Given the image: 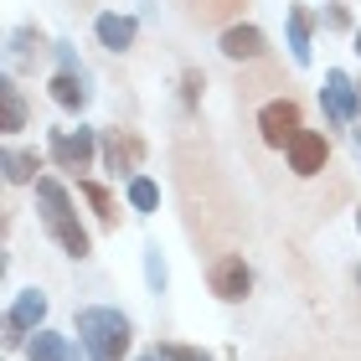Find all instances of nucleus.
Wrapping results in <instances>:
<instances>
[{
    "mask_svg": "<svg viewBox=\"0 0 361 361\" xmlns=\"http://www.w3.org/2000/svg\"><path fill=\"white\" fill-rule=\"evenodd\" d=\"M37 207H42V227H47V238L57 243L68 258H83L93 253V238H88V227L78 222V212H73V196H68V186H62L57 176H42L37 180Z\"/></svg>",
    "mask_w": 361,
    "mask_h": 361,
    "instance_id": "1",
    "label": "nucleus"
},
{
    "mask_svg": "<svg viewBox=\"0 0 361 361\" xmlns=\"http://www.w3.org/2000/svg\"><path fill=\"white\" fill-rule=\"evenodd\" d=\"M129 341H135V325H129L124 310H114V305H83L78 310V346L93 361H124Z\"/></svg>",
    "mask_w": 361,
    "mask_h": 361,
    "instance_id": "2",
    "label": "nucleus"
},
{
    "mask_svg": "<svg viewBox=\"0 0 361 361\" xmlns=\"http://www.w3.org/2000/svg\"><path fill=\"white\" fill-rule=\"evenodd\" d=\"M47 155H52V166L57 171H73L78 180H83V171H93V160H98V135L93 129H52L47 135Z\"/></svg>",
    "mask_w": 361,
    "mask_h": 361,
    "instance_id": "3",
    "label": "nucleus"
},
{
    "mask_svg": "<svg viewBox=\"0 0 361 361\" xmlns=\"http://www.w3.org/2000/svg\"><path fill=\"white\" fill-rule=\"evenodd\" d=\"M258 135H264L269 150H289L294 140L305 135V109L294 104V98H269L264 109H258Z\"/></svg>",
    "mask_w": 361,
    "mask_h": 361,
    "instance_id": "4",
    "label": "nucleus"
},
{
    "mask_svg": "<svg viewBox=\"0 0 361 361\" xmlns=\"http://www.w3.org/2000/svg\"><path fill=\"white\" fill-rule=\"evenodd\" d=\"M207 284H212V294H217L222 305H243L253 294L248 258H243V253H217V258H212V269H207Z\"/></svg>",
    "mask_w": 361,
    "mask_h": 361,
    "instance_id": "5",
    "label": "nucleus"
},
{
    "mask_svg": "<svg viewBox=\"0 0 361 361\" xmlns=\"http://www.w3.org/2000/svg\"><path fill=\"white\" fill-rule=\"evenodd\" d=\"M37 331H47V294L42 289H21L16 305L6 310V351L26 346Z\"/></svg>",
    "mask_w": 361,
    "mask_h": 361,
    "instance_id": "6",
    "label": "nucleus"
},
{
    "mask_svg": "<svg viewBox=\"0 0 361 361\" xmlns=\"http://www.w3.org/2000/svg\"><path fill=\"white\" fill-rule=\"evenodd\" d=\"M98 155H104V171L109 176L135 180L140 176V160H145V140L135 135V129H104V135H98Z\"/></svg>",
    "mask_w": 361,
    "mask_h": 361,
    "instance_id": "7",
    "label": "nucleus"
},
{
    "mask_svg": "<svg viewBox=\"0 0 361 361\" xmlns=\"http://www.w3.org/2000/svg\"><path fill=\"white\" fill-rule=\"evenodd\" d=\"M320 104H325V119H331L336 129H346V124H356L361 119V88L351 83L341 68H331L325 73V88H320Z\"/></svg>",
    "mask_w": 361,
    "mask_h": 361,
    "instance_id": "8",
    "label": "nucleus"
},
{
    "mask_svg": "<svg viewBox=\"0 0 361 361\" xmlns=\"http://www.w3.org/2000/svg\"><path fill=\"white\" fill-rule=\"evenodd\" d=\"M289 171L300 176V180H310V176H320V171H331V140L320 135V129H305L300 140L289 145Z\"/></svg>",
    "mask_w": 361,
    "mask_h": 361,
    "instance_id": "9",
    "label": "nucleus"
},
{
    "mask_svg": "<svg viewBox=\"0 0 361 361\" xmlns=\"http://www.w3.org/2000/svg\"><path fill=\"white\" fill-rule=\"evenodd\" d=\"M217 47H222V57H227V62H264V57H269V37H264V31H258L253 21L222 26Z\"/></svg>",
    "mask_w": 361,
    "mask_h": 361,
    "instance_id": "10",
    "label": "nucleus"
},
{
    "mask_svg": "<svg viewBox=\"0 0 361 361\" xmlns=\"http://www.w3.org/2000/svg\"><path fill=\"white\" fill-rule=\"evenodd\" d=\"M93 37H98L104 52H129L135 37H140V21H135V16H124V11H98L93 16Z\"/></svg>",
    "mask_w": 361,
    "mask_h": 361,
    "instance_id": "11",
    "label": "nucleus"
},
{
    "mask_svg": "<svg viewBox=\"0 0 361 361\" xmlns=\"http://www.w3.org/2000/svg\"><path fill=\"white\" fill-rule=\"evenodd\" d=\"M284 31H289V57H294V68H310V57H315V21H310V11L305 6H289L284 16Z\"/></svg>",
    "mask_w": 361,
    "mask_h": 361,
    "instance_id": "12",
    "label": "nucleus"
},
{
    "mask_svg": "<svg viewBox=\"0 0 361 361\" xmlns=\"http://www.w3.org/2000/svg\"><path fill=\"white\" fill-rule=\"evenodd\" d=\"M26 93L16 88V78L11 73H0V135H21L26 129Z\"/></svg>",
    "mask_w": 361,
    "mask_h": 361,
    "instance_id": "13",
    "label": "nucleus"
},
{
    "mask_svg": "<svg viewBox=\"0 0 361 361\" xmlns=\"http://www.w3.org/2000/svg\"><path fill=\"white\" fill-rule=\"evenodd\" d=\"M0 171H6V186H37V171H42V155L37 150H16L6 145V155H0Z\"/></svg>",
    "mask_w": 361,
    "mask_h": 361,
    "instance_id": "14",
    "label": "nucleus"
},
{
    "mask_svg": "<svg viewBox=\"0 0 361 361\" xmlns=\"http://www.w3.org/2000/svg\"><path fill=\"white\" fill-rule=\"evenodd\" d=\"M47 93H52L57 109L68 114H83L88 109V88H83V73H52V83H47Z\"/></svg>",
    "mask_w": 361,
    "mask_h": 361,
    "instance_id": "15",
    "label": "nucleus"
},
{
    "mask_svg": "<svg viewBox=\"0 0 361 361\" xmlns=\"http://www.w3.org/2000/svg\"><path fill=\"white\" fill-rule=\"evenodd\" d=\"M78 191H83L88 207L98 212V227H109V233H114V227H119V202H114V191L104 186V180H93V176L78 180Z\"/></svg>",
    "mask_w": 361,
    "mask_h": 361,
    "instance_id": "16",
    "label": "nucleus"
},
{
    "mask_svg": "<svg viewBox=\"0 0 361 361\" xmlns=\"http://www.w3.org/2000/svg\"><path fill=\"white\" fill-rule=\"evenodd\" d=\"M68 336H57V331H37L26 341V361H68Z\"/></svg>",
    "mask_w": 361,
    "mask_h": 361,
    "instance_id": "17",
    "label": "nucleus"
},
{
    "mask_svg": "<svg viewBox=\"0 0 361 361\" xmlns=\"http://www.w3.org/2000/svg\"><path fill=\"white\" fill-rule=\"evenodd\" d=\"M243 6L248 0H196V21L202 26H217V21H227V26H238V16H243Z\"/></svg>",
    "mask_w": 361,
    "mask_h": 361,
    "instance_id": "18",
    "label": "nucleus"
},
{
    "mask_svg": "<svg viewBox=\"0 0 361 361\" xmlns=\"http://www.w3.org/2000/svg\"><path fill=\"white\" fill-rule=\"evenodd\" d=\"M47 47H57V42H47V37H42L37 26H16V31H11V42H6V52L26 62V57H42Z\"/></svg>",
    "mask_w": 361,
    "mask_h": 361,
    "instance_id": "19",
    "label": "nucleus"
},
{
    "mask_svg": "<svg viewBox=\"0 0 361 361\" xmlns=\"http://www.w3.org/2000/svg\"><path fill=\"white\" fill-rule=\"evenodd\" d=\"M124 196H129V207H135L140 217H150V212H160V186H155L150 176H135V180L124 186Z\"/></svg>",
    "mask_w": 361,
    "mask_h": 361,
    "instance_id": "20",
    "label": "nucleus"
},
{
    "mask_svg": "<svg viewBox=\"0 0 361 361\" xmlns=\"http://www.w3.org/2000/svg\"><path fill=\"white\" fill-rule=\"evenodd\" d=\"M207 351L202 346H180V341H160V346H150L140 361H202Z\"/></svg>",
    "mask_w": 361,
    "mask_h": 361,
    "instance_id": "21",
    "label": "nucleus"
},
{
    "mask_svg": "<svg viewBox=\"0 0 361 361\" xmlns=\"http://www.w3.org/2000/svg\"><path fill=\"white\" fill-rule=\"evenodd\" d=\"M202 88H207L202 68H180V109H186V114L202 109Z\"/></svg>",
    "mask_w": 361,
    "mask_h": 361,
    "instance_id": "22",
    "label": "nucleus"
},
{
    "mask_svg": "<svg viewBox=\"0 0 361 361\" xmlns=\"http://www.w3.org/2000/svg\"><path fill=\"white\" fill-rule=\"evenodd\" d=\"M145 284H150V294H166V284H171L166 258H160V243H150V248H145Z\"/></svg>",
    "mask_w": 361,
    "mask_h": 361,
    "instance_id": "23",
    "label": "nucleus"
},
{
    "mask_svg": "<svg viewBox=\"0 0 361 361\" xmlns=\"http://www.w3.org/2000/svg\"><path fill=\"white\" fill-rule=\"evenodd\" d=\"M52 57H57V73H83V68H78V52H73L68 42H57V47H52Z\"/></svg>",
    "mask_w": 361,
    "mask_h": 361,
    "instance_id": "24",
    "label": "nucleus"
},
{
    "mask_svg": "<svg viewBox=\"0 0 361 361\" xmlns=\"http://www.w3.org/2000/svg\"><path fill=\"white\" fill-rule=\"evenodd\" d=\"M325 26L331 31H351V11L346 6H325Z\"/></svg>",
    "mask_w": 361,
    "mask_h": 361,
    "instance_id": "25",
    "label": "nucleus"
},
{
    "mask_svg": "<svg viewBox=\"0 0 361 361\" xmlns=\"http://www.w3.org/2000/svg\"><path fill=\"white\" fill-rule=\"evenodd\" d=\"M68 361H93V356H88L83 346H73V351H68Z\"/></svg>",
    "mask_w": 361,
    "mask_h": 361,
    "instance_id": "26",
    "label": "nucleus"
},
{
    "mask_svg": "<svg viewBox=\"0 0 361 361\" xmlns=\"http://www.w3.org/2000/svg\"><path fill=\"white\" fill-rule=\"evenodd\" d=\"M351 47H356V57H361V26H356V31H351Z\"/></svg>",
    "mask_w": 361,
    "mask_h": 361,
    "instance_id": "27",
    "label": "nucleus"
},
{
    "mask_svg": "<svg viewBox=\"0 0 361 361\" xmlns=\"http://www.w3.org/2000/svg\"><path fill=\"white\" fill-rule=\"evenodd\" d=\"M351 140H356V160H361V129H351Z\"/></svg>",
    "mask_w": 361,
    "mask_h": 361,
    "instance_id": "28",
    "label": "nucleus"
},
{
    "mask_svg": "<svg viewBox=\"0 0 361 361\" xmlns=\"http://www.w3.org/2000/svg\"><path fill=\"white\" fill-rule=\"evenodd\" d=\"M202 361H217V356H212V351H207V356H202Z\"/></svg>",
    "mask_w": 361,
    "mask_h": 361,
    "instance_id": "29",
    "label": "nucleus"
},
{
    "mask_svg": "<svg viewBox=\"0 0 361 361\" xmlns=\"http://www.w3.org/2000/svg\"><path fill=\"white\" fill-rule=\"evenodd\" d=\"M356 227H361V212H356Z\"/></svg>",
    "mask_w": 361,
    "mask_h": 361,
    "instance_id": "30",
    "label": "nucleus"
},
{
    "mask_svg": "<svg viewBox=\"0 0 361 361\" xmlns=\"http://www.w3.org/2000/svg\"><path fill=\"white\" fill-rule=\"evenodd\" d=\"M356 284H361V269H356Z\"/></svg>",
    "mask_w": 361,
    "mask_h": 361,
    "instance_id": "31",
    "label": "nucleus"
},
{
    "mask_svg": "<svg viewBox=\"0 0 361 361\" xmlns=\"http://www.w3.org/2000/svg\"><path fill=\"white\" fill-rule=\"evenodd\" d=\"M356 88H361V83H356Z\"/></svg>",
    "mask_w": 361,
    "mask_h": 361,
    "instance_id": "32",
    "label": "nucleus"
}]
</instances>
